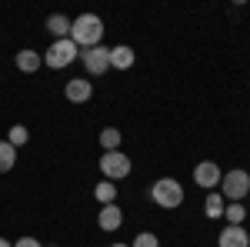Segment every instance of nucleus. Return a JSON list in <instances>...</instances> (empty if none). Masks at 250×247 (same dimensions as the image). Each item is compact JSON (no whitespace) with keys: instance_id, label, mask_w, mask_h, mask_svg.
<instances>
[{"instance_id":"nucleus-24","label":"nucleus","mask_w":250,"mask_h":247,"mask_svg":"<svg viewBox=\"0 0 250 247\" xmlns=\"http://www.w3.org/2000/svg\"><path fill=\"white\" fill-rule=\"evenodd\" d=\"M247 197H250V194H247Z\"/></svg>"},{"instance_id":"nucleus-22","label":"nucleus","mask_w":250,"mask_h":247,"mask_svg":"<svg viewBox=\"0 0 250 247\" xmlns=\"http://www.w3.org/2000/svg\"><path fill=\"white\" fill-rule=\"evenodd\" d=\"M0 247H14V244H10V241H7V237H0Z\"/></svg>"},{"instance_id":"nucleus-13","label":"nucleus","mask_w":250,"mask_h":247,"mask_svg":"<svg viewBox=\"0 0 250 247\" xmlns=\"http://www.w3.org/2000/svg\"><path fill=\"white\" fill-rule=\"evenodd\" d=\"M70 23H74V20L63 17V14H50V17H47V34L54 40H67L70 37Z\"/></svg>"},{"instance_id":"nucleus-1","label":"nucleus","mask_w":250,"mask_h":247,"mask_svg":"<svg viewBox=\"0 0 250 247\" xmlns=\"http://www.w3.org/2000/svg\"><path fill=\"white\" fill-rule=\"evenodd\" d=\"M70 40L77 44L80 50L100 47V40H104V20L97 17V14H80V17L70 23Z\"/></svg>"},{"instance_id":"nucleus-18","label":"nucleus","mask_w":250,"mask_h":247,"mask_svg":"<svg viewBox=\"0 0 250 247\" xmlns=\"http://www.w3.org/2000/svg\"><path fill=\"white\" fill-rule=\"evenodd\" d=\"M224 217H227V224H233V227H244L247 207H244V204H227V207H224Z\"/></svg>"},{"instance_id":"nucleus-3","label":"nucleus","mask_w":250,"mask_h":247,"mask_svg":"<svg viewBox=\"0 0 250 247\" xmlns=\"http://www.w3.org/2000/svg\"><path fill=\"white\" fill-rule=\"evenodd\" d=\"M250 194V174L244 167H233L220 177V197L227 204H244V197Z\"/></svg>"},{"instance_id":"nucleus-7","label":"nucleus","mask_w":250,"mask_h":247,"mask_svg":"<svg viewBox=\"0 0 250 247\" xmlns=\"http://www.w3.org/2000/svg\"><path fill=\"white\" fill-rule=\"evenodd\" d=\"M220 177H224V171L217 167V160H200V164L193 167V184L204 187L207 194L220 187Z\"/></svg>"},{"instance_id":"nucleus-9","label":"nucleus","mask_w":250,"mask_h":247,"mask_svg":"<svg viewBox=\"0 0 250 247\" xmlns=\"http://www.w3.org/2000/svg\"><path fill=\"white\" fill-rule=\"evenodd\" d=\"M97 227L107 230V234H114V230L124 227V210L117 207V204H104L100 214H97Z\"/></svg>"},{"instance_id":"nucleus-20","label":"nucleus","mask_w":250,"mask_h":247,"mask_svg":"<svg viewBox=\"0 0 250 247\" xmlns=\"http://www.w3.org/2000/svg\"><path fill=\"white\" fill-rule=\"evenodd\" d=\"M130 247H160V237H157V234H150V230H140Z\"/></svg>"},{"instance_id":"nucleus-21","label":"nucleus","mask_w":250,"mask_h":247,"mask_svg":"<svg viewBox=\"0 0 250 247\" xmlns=\"http://www.w3.org/2000/svg\"><path fill=\"white\" fill-rule=\"evenodd\" d=\"M14 247H43V244L37 237H20V241H14Z\"/></svg>"},{"instance_id":"nucleus-8","label":"nucleus","mask_w":250,"mask_h":247,"mask_svg":"<svg viewBox=\"0 0 250 247\" xmlns=\"http://www.w3.org/2000/svg\"><path fill=\"white\" fill-rule=\"evenodd\" d=\"M63 97H67L70 104H87V100L94 97V84H90V80H83V77H74V80H67Z\"/></svg>"},{"instance_id":"nucleus-19","label":"nucleus","mask_w":250,"mask_h":247,"mask_svg":"<svg viewBox=\"0 0 250 247\" xmlns=\"http://www.w3.org/2000/svg\"><path fill=\"white\" fill-rule=\"evenodd\" d=\"M27 140H30V131H27L23 124H14V127L7 131V144H10V147H23Z\"/></svg>"},{"instance_id":"nucleus-12","label":"nucleus","mask_w":250,"mask_h":247,"mask_svg":"<svg viewBox=\"0 0 250 247\" xmlns=\"http://www.w3.org/2000/svg\"><path fill=\"white\" fill-rule=\"evenodd\" d=\"M134 60H137L134 47H127V44L110 47V67H114V70H130V67H134Z\"/></svg>"},{"instance_id":"nucleus-4","label":"nucleus","mask_w":250,"mask_h":247,"mask_svg":"<svg viewBox=\"0 0 250 247\" xmlns=\"http://www.w3.org/2000/svg\"><path fill=\"white\" fill-rule=\"evenodd\" d=\"M74 60H80V47L74 40H54L47 50H43V64L50 67V70H63V67H70Z\"/></svg>"},{"instance_id":"nucleus-10","label":"nucleus","mask_w":250,"mask_h":247,"mask_svg":"<svg viewBox=\"0 0 250 247\" xmlns=\"http://www.w3.org/2000/svg\"><path fill=\"white\" fill-rule=\"evenodd\" d=\"M14 64H17L20 74H37L40 67H43V54L30 50V47H23V50H17V54H14Z\"/></svg>"},{"instance_id":"nucleus-23","label":"nucleus","mask_w":250,"mask_h":247,"mask_svg":"<svg viewBox=\"0 0 250 247\" xmlns=\"http://www.w3.org/2000/svg\"><path fill=\"white\" fill-rule=\"evenodd\" d=\"M110 247H130V244H110Z\"/></svg>"},{"instance_id":"nucleus-16","label":"nucleus","mask_w":250,"mask_h":247,"mask_svg":"<svg viewBox=\"0 0 250 247\" xmlns=\"http://www.w3.org/2000/svg\"><path fill=\"white\" fill-rule=\"evenodd\" d=\"M120 140H124V134L117 131V127H104V131H100V147H104V154L120 151Z\"/></svg>"},{"instance_id":"nucleus-14","label":"nucleus","mask_w":250,"mask_h":247,"mask_svg":"<svg viewBox=\"0 0 250 247\" xmlns=\"http://www.w3.org/2000/svg\"><path fill=\"white\" fill-rule=\"evenodd\" d=\"M224 207H227V201L220 197V190H210L207 201H204V214H207L210 221H217V217H224Z\"/></svg>"},{"instance_id":"nucleus-17","label":"nucleus","mask_w":250,"mask_h":247,"mask_svg":"<svg viewBox=\"0 0 250 247\" xmlns=\"http://www.w3.org/2000/svg\"><path fill=\"white\" fill-rule=\"evenodd\" d=\"M17 164V147H10L7 140H0V174H10Z\"/></svg>"},{"instance_id":"nucleus-15","label":"nucleus","mask_w":250,"mask_h":247,"mask_svg":"<svg viewBox=\"0 0 250 247\" xmlns=\"http://www.w3.org/2000/svg\"><path fill=\"white\" fill-rule=\"evenodd\" d=\"M94 197H97L100 207H104V204H117V184L114 180H100L94 187Z\"/></svg>"},{"instance_id":"nucleus-2","label":"nucleus","mask_w":250,"mask_h":247,"mask_svg":"<svg viewBox=\"0 0 250 247\" xmlns=\"http://www.w3.org/2000/svg\"><path fill=\"white\" fill-rule=\"evenodd\" d=\"M150 201L164 210H177L184 204V187H180V180H177V177H160V180H154Z\"/></svg>"},{"instance_id":"nucleus-11","label":"nucleus","mask_w":250,"mask_h":247,"mask_svg":"<svg viewBox=\"0 0 250 247\" xmlns=\"http://www.w3.org/2000/svg\"><path fill=\"white\" fill-rule=\"evenodd\" d=\"M217 247H250V234L244 227L227 224V227L220 230V237H217Z\"/></svg>"},{"instance_id":"nucleus-5","label":"nucleus","mask_w":250,"mask_h":247,"mask_svg":"<svg viewBox=\"0 0 250 247\" xmlns=\"http://www.w3.org/2000/svg\"><path fill=\"white\" fill-rule=\"evenodd\" d=\"M134 171V164H130V157L124 151H107L100 157V174H104V180H124L127 174Z\"/></svg>"},{"instance_id":"nucleus-6","label":"nucleus","mask_w":250,"mask_h":247,"mask_svg":"<svg viewBox=\"0 0 250 247\" xmlns=\"http://www.w3.org/2000/svg\"><path fill=\"white\" fill-rule=\"evenodd\" d=\"M80 64L90 77H100L110 70V47H90V50H80Z\"/></svg>"}]
</instances>
